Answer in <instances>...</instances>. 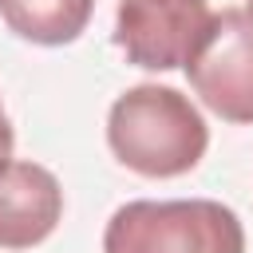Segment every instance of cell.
I'll return each mask as SVG.
<instances>
[{
  "mask_svg": "<svg viewBox=\"0 0 253 253\" xmlns=\"http://www.w3.org/2000/svg\"><path fill=\"white\" fill-rule=\"evenodd\" d=\"M107 146L142 178H182L206 158L210 126L178 87L138 83L111 103Z\"/></svg>",
  "mask_w": 253,
  "mask_h": 253,
  "instance_id": "obj_1",
  "label": "cell"
},
{
  "mask_svg": "<svg viewBox=\"0 0 253 253\" xmlns=\"http://www.w3.org/2000/svg\"><path fill=\"white\" fill-rule=\"evenodd\" d=\"M103 253H245V225L213 198H138L111 213Z\"/></svg>",
  "mask_w": 253,
  "mask_h": 253,
  "instance_id": "obj_2",
  "label": "cell"
},
{
  "mask_svg": "<svg viewBox=\"0 0 253 253\" xmlns=\"http://www.w3.org/2000/svg\"><path fill=\"white\" fill-rule=\"evenodd\" d=\"M186 75L217 119L253 126V16L245 8L213 12L202 43L186 59Z\"/></svg>",
  "mask_w": 253,
  "mask_h": 253,
  "instance_id": "obj_3",
  "label": "cell"
},
{
  "mask_svg": "<svg viewBox=\"0 0 253 253\" xmlns=\"http://www.w3.org/2000/svg\"><path fill=\"white\" fill-rule=\"evenodd\" d=\"M210 20V0H119L115 43L142 71H174L186 67Z\"/></svg>",
  "mask_w": 253,
  "mask_h": 253,
  "instance_id": "obj_4",
  "label": "cell"
},
{
  "mask_svg": "<svg viewBox=\"0 0 253 253\" xmlns=\"http://www.w3.org/2000/svg\"><path fill=\"white\" fill-rule=\"evenodd\" d=\"M63 221L59 178L24 158L0 166V249H32L55 233Z\"/></svg>",
  "mask_w": 253,
  "mask_h": 253,
  "instance_id": "obj_5",
  "label": "cell"
},
{
  "mask_svg": "<svg viewBox=\"0 0 253 253\" xmlns=\"http://www.w3.org/2000/svg\"><path fill=\"white\" fill-rule=\"evenodd\" d=\"M91 12L95 0H0V20L8 32L40 47L75 43L87 32Z\"/></svg>",
  "mask_w": 253,
  "mask_h": 253,
  "instance_id": "obj_6",
  "label": "cell"
},
{
  "mask_svg": "<svg viewBox=\"0 0 253 253\" xmlns=\"http://www.w3.org/2000/svg\"><path fill=\"white\" fill-rule=\"evenodd\" d=\"M12 150H16V130H12L8 115H4V103H0V166L12 158Z\"/></svg>",
  "mask_w": 253,
  "mask_h": 253,
  "instance_id": "obj_7",
  "label": "cell"
},
{
  "mask_svg": "<svg viewBox=\"0 0 253 253\" xmlns=\"http://www.w3.org/2000/svg\"><path fill=\"white\" fill-rule=\"evenodd\" d=\"M245 12H249V16H253V0H245Z\"/></svg>",
  "mask_w": 253,
  "mask_h": 253,
  "instance_id": "obj_8",
  "label": "cell"
}]
</instances>
